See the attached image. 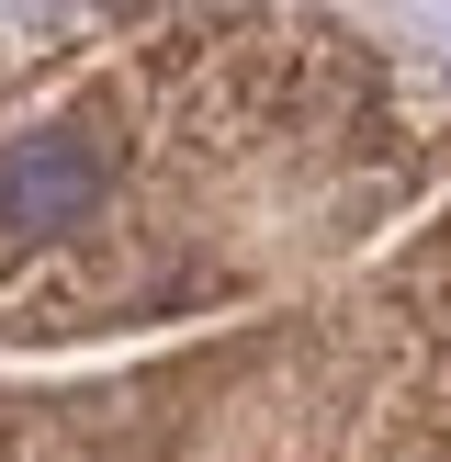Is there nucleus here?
<instances>
[{
	"instance_id": "obj_1",
	"label": "nucleus",
	"mask_w": 451,
	"mask_h": 462,
	"mask_svg": "<svg viewBox=\"0 0 451 462\" xmlns=\"http://www.w3.org/2000/svg\"><path fill=\"white\" fill-rule=\"evenodd\" d=\"M0 462H451V68L338 12L0 23Z\"/></svg>"
}]
</instances>
